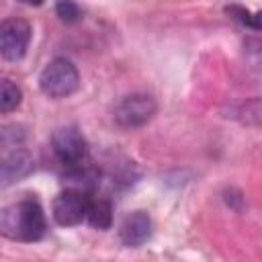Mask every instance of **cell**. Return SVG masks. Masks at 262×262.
<instances>
[{
    "mask_svg": "<svg viewBox=\"0 0 262 262\" xmlns=\"http://www.w3.org/2000/svg\"><path fill=\"white\" fill-rule=\"evenodd\" d=\"M0 231L18 242H37L45 233V213L35 199H23L2 209Z\"/></svg>",
    "mask_w": 262,
    "mask_h": 262,
    "instance_id": "obj_1",
    "label": "cell"
},
{
    "mask_svg": "<svg viewBox=\"0 0 262 262\" xmlns=\"http://www.w3.org/2000/svg\"><path fill=\"white\" fill-rule=\"evenodd\" d=\"M80 74L76 66L66 57H55L49 61L41 76H39V88L49 98H66L78 90Z\"/></svg>",
    "mask_w": 262,
    "mask_h": 262,
    "instance_id": "obj_2",
    "label": "cell"
},
{
    "mask_svg": "<svg viewBox=\"0 0 262 262\" xmlns=\"http://www.w3.org/2000/svg\"><path fill=\"white\" fill-rule=\"evenodd\" d=\"M156 108L158 106L151 94L133 92L115 106V121L125 129H135L145 125L156 115Z\"/></svg>",
    "mask_w": 262,
    "mask_h": 262,
    "instance_id": "obj_3",
    "label": "cell"
},
{
    "mask_svg": "<svg viewBox=\"0 0 262 262\" xmlns=\"http://www.w3.org/2000/svg\"><path fill=\"white\" fill-rule=\"evenodd\" d=\"M51 147L57 160L68 168H80L86 160L88 145L78 127H61L51 137Z\"/></svg>",
    "mask_w": 262,
    "mask_h": 262,
    "instance_id": "obj_4",
    "label": "cell"
},
{
    "mask_svg": "<svg viewBox=\"0 0 262 262\" xmlns=\"http://www.w3.org/2000/svg\"><path fill=\"white\" fill-rule=\"evenodd\" d=\"M31 25L23 18H8L0 27V53L6 61H18L29 47Z\"/></svg>",
    "mask_w": 262,
    "mask_h": 262,
    "instance_id": "obj_5",
    "label": "cell"
},
{
    "mask_svg": "<svg viewBox=\"0 0 262 262\" xmlns=\"http://www.w3.org/2000/svg\"><path fill=\"white\" fill-rule=\"evenodd\" d=\"M88 199L82 190L78 188H70L61 194L55 196L53 201V219L63 225V227H72V225H78L86 219V213H88Z\"/></svg>",
    "mask_w": 262,
    "mask_h": 262,
    "instance_id": "obj_6",
    "label": "cell"
},
{
    "mask_svg": "<svg viewBox=\"0 0 262 262\" xmlns=\"http://www.w3.org/2000/svg\"><path fill=\"white\" fill-rule=\"evenodd\" d=\"M151 235V217L145 211H135L125 217L119 229V237L127 248H137L145 244Z\"/></svg>",
    "mask_w": 262,
    "mask_h": 262,
    "instance_id": "obj_7",
    "label": "cell"
},
{
    "mask_svg": "<svg viewBox=\"0 0 262 262\" xmlns=\"http://www.w3.org/2000/svg\"><path fill=\"white\" fill-rule=\"evenodd\" d=\"M33 170V160L27 151L14 149L10 154H4L2 158V186H8L12 182H18Z\"/></svg>",
    "mask_w": 262,
    "mask_h": 262,
    "instance_id": "obj_8",
    "label": "cell"
},
{
    "mask_svg": "<svg viewBox=\"0 0 262 262\" xmlns=\"http://www.w3.org/2000/svg\"><path fill=\"white\" fill-rule=\"evenodd\" d=\"M86 221L94 227V229H108L111 221H113V207L108 201L104 199H96L88 203V213H86Z\"/></svg>",
    "mask_w": 262,
    "mask_h": 262,
    "instance_id": "obj_9",
    "label": "cell"
},
{
    "mask_svg": "<svg viewBox=\"0 0 262 262\" xmlns=\"http://www.w3.org/2000/svg\"><path fill=\"white\" fill-rule=\"evenodd\" d=\"M20 98H23V92L16 84H12L10 80H2L0 84V111L2 113H10L14 111L18 104H20Z\"/></svg>",
    "mask_w": 262,
    "mask_h": 262,
    "instance_id": "obj_10",
    "label": "cell"
},
{
    "mask_svg": "<svg viewBox=\"0 0 262 262\" xmlns=\"http://www.w3.org/2000/svg\"><path fill=\"white\" fill-rule=\"evenodd\" d=\"M235 117L250 125H262V98H254L250 102L239 104L235 111Z\"/></svg>",
    "mask_w": 262,
    "mask_h": 262,
    "instance_id": "obj_11",
    "label": "cell"
},
{
    "mask_svg": "<svg viewBox=\"0 0 262 262\" xmlns=\"http://www.w3.org/2000/svg\"><path fill=\"white\" fill-rule=\"evenodd\" d=\"M55 14L63 23H76V20H80V6L74 0H57L55 2Z\"/></svg>",
    "mask_w": 262,
    "mask_h": 262,
    "instance_id": "obj_12",
    "label": "cell"
},
{
    "mask_svg": "<svg viewBox=\"0 0 262 262\" xmlns=\"http://www.w3.org/2000/svg\"><path fill=\"white\" fill-rule=\"evenodd\" d=\"M231 10L239 14L237 18H239L244 25H248V27H252V29L262 31V10H260V12H256V14H250V12L242 10V8H231Z\"/></svg>",
    "mask_w": 262,
    "mask_h": 262,
    "instance_id": "obj_13",
    "label": "cell"
},
{
    "mask_svg": "<svg viewBox=\"0 0 262 262\" xmlns=\"http://www.w3.org/2000/svg\"><path fill=\"white\" fill-rule=\"evenodd\" d=\"M20 2H25V4H29V6H41L45 0H20Z\"/></svg>",
    "mask_w": 262,
    "mask_h": 262,
    "instance_id": "obj_14",
    "label": "cell"
}]
</instances>
